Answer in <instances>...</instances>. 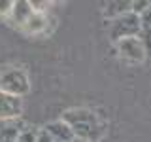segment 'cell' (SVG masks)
<instances>
[{"label": "cell", "mask_w": 151, "mask_h": 142, "mask_svg": "<svg viewBox=\"0 0 151 142\" xmlns=\"http://www.w3.org/2000/svg\"><path fill=\"white\" fill-rule=\"evenodd\" d=\"M74 131L76 138L85 142H98L106 133V123L89 108H70L60 117Z\"/></svg>", "instance_id": "cell-1"}, {"label": "cell", "mask_w": 151, "mask_h": 142, "mask_svg": "<svg viewBox=\"0 0 151 142\" xmlns=\"http://www.w3.org/2000/svg\"><path fill=\"white\" fill-rule=\"evenodd\" d=\"M0 91L13 95V97H25L30 91V80L23 66H4L0 68Z\"/></svg>", "instance_id": "cell-2"}, {"label": "cell", "mask_w": 151, "mask_h": 142, "mask_svg": "<svg viewBox=\"0 0 151 142\" xmlns=\"http://www.w3.org/2000/svg\"><path fill=\"white\" fill-rule=\"evenodd\" d=\"M142 32V21L140 15H136L134 12L123 13V15L111 19L110 23V38L113 42L125 40V38H132V36H140Z\"/></svg>", "instance_id": "cell-3"}, {"label": "cell", "mask_w": 151, "mask_h": 142, "mask_svg": "<svg viewBox=\"0 0 151 142\" xmlns=\"http://www.w3.org/2000/svg\"><path fill=\"white\" fill-rule=\"evenodd\" d=\"M117 51L123 59L130 61V63H142V61L147 57L145 53L144 42H142L140 36H132V38H125V40H119L115 44Z\"/></svg>", "instance_id": "cell-4"}, {"label": "cell", "mask_w": 151, "mask_h": 142, "mask_svg": "<svg viewBox=\"0 0 151 142\" xmlns=\"http://www.w3.org/2000/svg\"><path fill=\"white\" fill-rule=\"evenodd\" d=\"M23 112V99L13 97L4 91H0V121H9V120H19Z\"/></svg>", "instance_id": "cell-5"}, {"label": "cell", "mask_w": 151, "mask_h": 142, "mask_svg": "<svg viewBox=\"0 0 151 142\" xmlns=\"http://www.w3.org/2000/svg\"><path fill=\"white\" fill-rule=\"evenodd\" d=\"M49 17L47 13H32V17L28 19L25 25L21 27V30L28 36H38V34H45L47 32V25H49Z\"/></svg>", "instance_id": "cell-6"}, {"label": "cell", "mask_w": 151, "mask_h": 142, "mask_svg": "<svg viewBox=\"0 0 151 142\" xmlns=\"http://www.w3.org/2000/svg\"><path fill=\"white\" fill-rule=\"evenodd\" d=\"M44 129L51 135V138L55 142H72L76 138L74 131L68 127V123H64L63 120H57V121H51L47 123Z\"/></svg>", "instance_id": "cell-7"}, {"label": "cell", "mask_w": 151, "mask_h": 142, "mask_svg": "<svg viewBox=\"0 0 151 142\" xmlns=\"http://www.w3.org/2000/svg\"><path fill=\"white\" fill-rule=\"evenodd\" d=\"M32 13H34V9H32L30 2H27V0H17V2L13 4L12 13H9V21L21 28L28 19L32 17Z\"/></svg>", "instance_id": "cell-8"}, {"label": "cell", "mask_w": 151, "mask_h": 142, "mask_svg": "<svg viewBox=\"0 0 151 142\" xmlns=\"http://www.w3.org/2000/svg\"><path fill=\"white\" fill-rule=\"evenodd\" d=\"M23 129H25V123L21 120L0 121V142H17Z\"/></svg>", "instance_id": "cell-9"}, {"label": "cell", "mask_w": 151, "mask_h": 142, "mask_svg": "<svg viewBox=\"0 0 151 142\" xmlns=\"http://www.w3.org/2000/svg\"><path fill=\"white\" fill-rule=\"evenodd\" d=\"M132 12V2H110L108 4V8H106V15L108 17H111V19H115V17H119L123 15V13H129Z\"/></svg>", "instance_id": "cell-10"}, {"label": "cell", "mask_w": 151, "mask_h": 142, "mask_svg": "<svg viewBox=\"0 0 151 142\" xmlns=\"http://www.w3.org/2000/svg\"><path fill=\"white\" fill-rule=\"evenodd\" d=\"M38 135H40V129H34V127H25L19 135L17 142H38Z\"/></svg>", "instance_id": "cell-11"}, {"label": "cell", "mask_w": 151, "mask_h": 142, "mask_svg": "<svg viewBox=\"0 0 151 142\" xmlns=\"http://www.w3.org/2000/svg\"><path fill=\"white\" fill-rule=\"evenodd\" d=\"M30 6L36 13H47L51 2H47V0H30Z\"/></svg>", "instance_id": "cell-12"}, {"label": "cell", "mask_w": 151, "mask_h": 142, "mask_svg": "<svg viewBox=\"0 0 151 142\" xmlns=\"http://www.w3.org/2000/svg\"><path fill=\"white\" fill-rule=\"evenodd\" d=\"M140 38L144 42V47H145V53L151 55V28H142L140 32Z\"/></svg>", "instance_id": "cell-13"}, {"label": "cell", "mask_w": 151, "mask_h": 142, "mask_svg": "<svg viewBox=\"0 0 151 142\" xmlns=\"http://www.w3.org/2000/svg\"><path fill=\"white\" fill-rule=\"evenodd\" d=\"M13 0H0V17H9L13 9Z\"/></svg>", "instance_id": "cell-14"}, {"label": "cell", "mask_w": 151, "mask_h": 142, "mask_svg": "<svg viewBox=\"0 0 151 142\" xmlns=\"http://www.w3.org/2000/svg\"><path fill=\"white\" fill-rule=\"evenodd\" d=\"M149 6H151V0H144V2H132V12H134L136 15H142V13H144Z\"/></svg>", "instance_id": "cell-15"}, {"label": "cell", "mask_w": 151, "mask_h": 142, "mask_svg": "<svg viewBox=\"0 0 151 142\" xmlns=\"http://www.w3.org/2000/svg\"><path fill=\"white\" fill-rule=\"evenodd\" d=\"M140 21H142V28H151V6L140 15Z\"/></svg>", "instance_id": "cell-16"}, {"label": "cell", "mask_w": 151, "mask_h": 142, "mask_svg": "<svg viewBox=\"0 0 151 142\" xmlns=\"http://www.w3.org/2000/svg\"><path fill=\"white\" fill-rule=\"evenodd\" d=\"M72 142H85V140H79V138H74Z\"/></svg>", "instance_id": "cell-17"}]
</instances>
